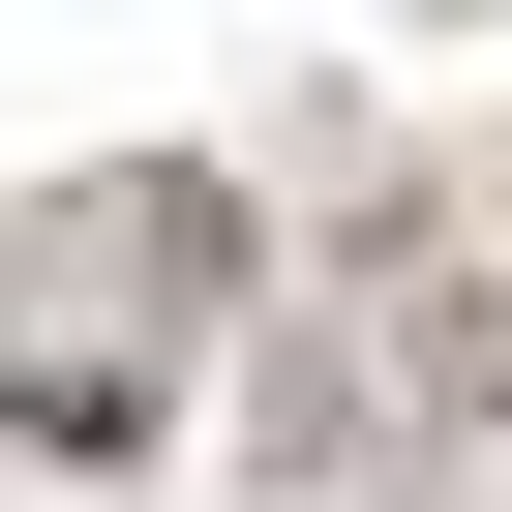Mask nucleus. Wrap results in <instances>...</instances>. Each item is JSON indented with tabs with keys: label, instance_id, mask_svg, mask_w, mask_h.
<instances>
[{
	"label": "nucleus",
	"instance_id": "f03ea898",
	"mask_svg": "<svg viewBox=\"0 0 512 512\" xmlns=\"http://www.w3.org/2000/svg\"><path fill=\"white\" fill-rule=\"evenodd\" d=\"M91 272H151V332L241 302V181H91Z\"/></svg>",
	"mask_w": 512,
	"mask_h": 512
},
{
	"label": "nucleus",
	"instance_id": "f257e3e1",
	"mask_svg": "<svg viewBox=\"0 0 512 512\" xmlns=\"http://www.w3.org/2000/svg\"><path fill=\"white\" fill-rule=\"evenodd\" d=\"M392 422L422 452H512V272H392Z\"/></svg>",
	"mask_w": 512,
	"mask_h": 512
},
{
	"label": "nucleus",
	"instance_id": "7ed1b4c3",
	"mask_svg": "<svg viewBox=\"0 0 512 512\" xmlns=\"http://www.w3.org/2000/svg\"><path fill=\"white\" fill-rule=\"evenodd\" d=\"M0 422L31 452H151V332H0Z\"/></svg>",
	"mask_w": 512,
	"mask_h": 512
},
{
	"label": "nucleus",
	"instance_id": "20e7f679",
	"mask_svg": "<svg viewBox=\"0 0 512 512\" xmlns=\"http://www.w3.org/2000/svg\"><path fill=\"white\" fill-rule=\"evenodd\" d=\"M241 452H272V482H332V452H392V362H332V332H272V392H241Z\"/></svg>",
	"mask_w": 512,
	"mask_h": 512
}]
</instances>
